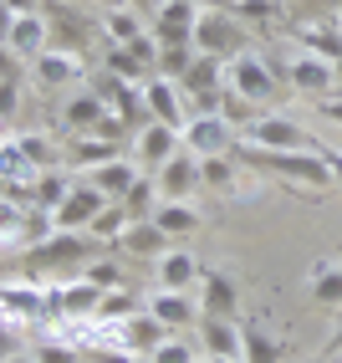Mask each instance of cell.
I'll return each instance as SVG.
<instances>
[{"mask_svg": "<svg viewBox=\"0 0 342 363\" xmlns=\"http://www.w3.org/2000/svg\"><path fill=\"white\" fill-rule=\"evenodd\" d=\"M82 277H87L92 286H103V292H108V286H123V266H118L113 256H103V251H97V256L82 266Z\"/></svg>", "mask_w": 342, "mask_h": 363, "instance_id": "obj_38", "label": "cell"}, {"mask_svg": "<svg viewBox=\"0 0 342 363\" xmlns=\"http://www.w3.org/2000/svg\"><path fill=\"white\" fill-rule=\"evenodd\" d=\"M200 318H240V281L220 266L200 272Z\"/></svg>", "mask_w": 342, "mask_h": 363, "instance_id": "obj_11", "label": "cell"}, {"mask_svg": "<svg viewBox=\"0 0 342 363\" xmlns=\"http://www.w3.org/2000/svg\"><path fill=\"white\" fill-rule=\"evenodd\" d=\"M179 149H184L179 128H169V123H143V128H138V164L164 169V164L174 159Z\"/></svg>", "mask_w": 342, "mask_h": 363, "instance_id": "obj_18", "label": "cell"}, {"mask_svg": "<svg viewBox=\"0 0 342 363\" xmlns=\"http://www.w3.org/2000/svg\"><path fill=\"white\" fill-rule=\"evenodd\" d=\"M230 159L246 164V169H266V174H276L297 189H332L337 184L322 149H256V143H235Z\"/></svg>", "mask_w": 342, "mask_h": 363, "instance_id": "obj_1", "label": "cell"}, {"mask_svg": "<svg viewBox=\"0 0 342 363\" xmlns=\"http://www.w3.org/2000/svg\"><path fill=\"white\" fill-rule=\"evenodd\" d=\"M332 6H337V16H342V0H332Z\"/></svg>", "mask_w": 342, "mask_h": 363, "instance_id": "obj_59", "label": "cell"}, {"mask_svg": "<svg viewBox=\"0 0 342 363\" xmlns=\"http://www.w3.org/2000/svg\"><path fill=\"white\" fill-rule=\"evenodd\" d=\"M200 348L210 353H225L240 358V318H200Z\"/></svg>", "mask_w": 342, "mask_h": 363, "instance_id": "obj_21", "label": "cell"}, {"mask_svg": "<svg viewBox=\"0 0 342 363\" xmlns=\"http://www.w3.org/2000/svg\"><path fill=\"white\" fill-rule=\"evenodd\" d=\"M108 251H118V256H133V261H159L164 251H169V235L154 225V220H133L123 235L113 240Z\"/></svg>", "mask_w": 342, "mask_h": 363, "instance_id": "obj_16", "label": "cell"}, {"mask_svg": "<svg viewBox=\"0 0 342 363\" xmlns=\"http://www.w3.org/2000/svg\"><path fill=\"white\" fill-rule=\"evenodd\" d=\"M16 108H21V82H0V128L16 118Z\"/></svg>", "mask_w": 342, "mask_h": 363, "instance_id": "obj_45", "label": "cell"}, {"mask_svg": "<svg viewBox=\"0 0 342 363\" xmlns=\"http://www.w3.org/2000/svg\"><path fill=\"white\" fill-rule=\"evenodd\" d=\"M225 87H235L240 98H251L256 108H271L281 98V72L256 52H240V57L225 62Z\"/></svg>", "mask_w": 342, "mask_h": 363, "instance_id": "obj_2", "label": "cell"}, {"mask_svg": "<svg viewBox=\"0 0 342 363\" xmlns=\"http://www.w3.org/2000/svg\"><path fill=\"white\" fill-rule=\"evenodd\" d=\"M322 159H327V169H332V179L342 184V149H322Z\"/></svg>", "mask_w": 342, "mask_h": 363, "instance_id": "obj_51", "label": "cell"}, {"mask_svg": "<svg viewBox=\"0 0 342 363\" xmlns=\"http://www.w3.org/2000/svg\"><path fill=\"white\" fill-rule=\"evenodd\" d=\"M103 26H108L113 41H133V36L149 31V26H143V16H138L133 6H108V21H103Z\"/></svg>", "mask_w": 342, "mask_h": 363, "instance_id": "obj_34", "label": "cell"}, {"mask_svg": "<svg viewBox=\"0 0 342 363\" xmlns=\"http://www.w3.org/2000/svg\"><path fill=\"white\" fill-rule=\"evenodd\" d=\"M220 118H225L230 128H235V123H256V103L240 98L235 87H225V92H220Z\"/></svg>", "mask_w": 342, "mask_h": 363, "instance_id": "obj_40", "label": "cell"}, {"mask_svg": "<svg viewBox=\"0 0 342 363\" xmlns=\"http://www.w3.org/2000/svg\"><path fill=\"white\" fill-rule=\"evenodd\" d=\"M240 21H281V0H235Z\"/></svg>", "mask_w": 342, "mask_h": 363, "instance_id": "obj_43", "label": "cell"}, {"mask_svg": "<svg viewBox=\"0 0 342 363\" xmlns=\"http://www.w3.org/2000/svg\"><path fill=\"white\" fill-rule=\"evenodd\" d=\"M97 307H103V286H92L87 277L52 286V312H62V318H97Z\"/></svg>", "mask_w": 342, "mask_h": 363, "instance_id": "obj_17", "label": "cell"}, {"mask_svg": "<svg viewBox=\"0 0 342 363\" xmlns=\"http://www.w3.org/2000/svg\"><path fill=\"white\" fill-rule=\"evenodd\" d=\"M133 312H138V297L128 292V286H108V292H103V307H97V318H103V323H123V318H133Z\"/></svg>", "mask_w": 342, "mask_h": 363, "instance_id": "obj_36", "label": "cell"}, {"mask_svg": "<svg viewBox=\"0 0 342 363\" xmlns=\"http://www.w3.org/2000/svg\"><path fill=\"white\" fill-rule=\"evenodd\" d=\"M179 138H184V149H189L194 159H220V154H230V149H235V128H230L220 113L189 118V123L179 128Z\"/></svg>", "mask_w": 342, "mask_h": 363, "instance_id": "obj_6", "label": "cell"}, {"mask_svg": "<svg viewBox=\"0 0 342 363\" xmlns=\"http://www.w3.org/2000/svg\"><path fill=\"white\" fill-rule=\"evenodd\" d=\"M16 149L26 154V164L36 169V174H41V169H52V159H57V154H52V143H46V138H31V133H26V138H16Z\"/></svg>", "mask_w": 342, "mask_h": 363, "instance_id": "obj_42", "label": "cell"}, {"mask_svg": "<svg viewBox=\"0 0 342 363\" xmlns=\"http://www.w3.org/2000/svg\"><path fill=\"white\" fill-rule=\"evenodd\" d=\"M11 16H31V11H41V0H0Z\"/></svg>", "mask_w": 342, "mask_h": 363, "instance_id": "obj_50", "label": "cell"}, {"mask_svg": "<svg viewBox=\"0 0 342 363\" xmlns=\"http://www.w3.org/2000/svg\"><path fill=\"white\" fill-rule=\"evenodd\" d=\"M297 41H302V52L342 62V31H332V26H297Z\"/></svg>", "mask_w": 342, "mask_h": 363, "instance_id": "obj_28", "label": "cell"}, {"mask_svg": "<svg viewBox=\"0 0 342 363\" xmlns=\"http://www.w3.org/2000/svg\"><path fill=\"white\" fill-rule=\"evenodd\" d=\"M286 87H297V92H307V98H317V103H322L327 92L337 87V62L317 57V52L291 57V62H286Z\"/></svg>", "mask_w": 342, "mask_h": 363, "instance_id": "obj_10", "label": "cell"}, {"mask_svg": "<svg viewBox=\"0 0 342 363\" xmlns=\"http://www.w3.org/2000/svg\"><path fill=\"white\" fill-rule=\"evenodd\" d=\"M189 62H194V46H159V62H154V72L159 77H184L189 72Z\"/></svg>", "mask_w": 342, "mask_h": 363, "instance_id": "obj_39", "label": "cell"}, {"mask_svg": "<svg viewBox=\"0 0 342 363\" xmlns=\"http://www.w3.org/2000/svg\"><path fill=\"white\" fill-rule=\"evenodd\" d=\"M246 143H256V149H317L307 128L286 113H261L256 123H246Z\"/></svg>", "mask_w": 342, "mask_h": 363, "instance_id": "obj_8", "label": "cell"}, {"mask_svg": "<svg viewBox=\"0 0 342 363\" xmlns=\"http://www.w3.org/2000/svg\"><path fill=\"white\" fill-rule=\"evenodd\" d=\"M240 358H246V363H286V343L271 337L261 323L240 318Z\"/></svg>", "mask_w": 342, "mask_h": 363, "instance_id": "obj_20", "label": "cell"}, {"mask_svg": "<svg viewBox=\"0 0 342 363\" xmlns=\"http://www.w3.org/2000/svg\"><path fill=\"white\" fill-rule=\"evenodd\" d=\"M154 179H159V200H189L200 189V159L189 149H179L164 169H154Z\"/></svg>", "mask_w": 342, "mask_h": 363, "instance_id": "obj_13", "label": "cell"}, {"mask_svg": "<svg viewBox=\"0 0 342 363\" xmlns=\"http://www.w3.org/2000/svg\"><path fill=\"white\" fill-rule=\"evenodd\" d=\"M307 286L317 307H342V261H312Z\"/></svg>", "mask_w": 342, "mask_h": 363, "instance_id": "obj_23", "label": "cell"}, {"mask_svg": "<svg viewBox=\"0 0 342 363\" xmlns=\"http://www.w3.org/2000/svg\"><path fill=\"white\" fill-rule=\"evenodd\" d=\"M6 46H11L21 62H36L46 46H52V21H46L41 11H31V16H11V26H6Z\"/></svg>", "mask_w": 342, "mask_h": 363, "instance_id": "obj_12", "label": "cell"}, {"mask_svg": "<svg viewBox=\"0 0 342 363\" xmlns=\"http://www.w3.org/2000/svg\"><path fill=\"white\" fill-rule=\"evenodd\" d=\"M149 363H200V353L189 343H179V337H164V343L149 353Z\"/></svg>", "mask_w": 342, "mask_h": 363, "instance_id": "obj_41", "label": "cell"}, {"mask_svg": "<svg viewBox=\"0 0 342 363\" xmlns=\"http://www.w3.org/2000/svg\"><path fill=\"white\" fill-rule=\"evenodd\" d=\"M97 251H108V246L92 230H57L52 240H41V246L26 256V266L31 272H67V266H87Z\"/></svg>", "mask_w": 342, "mask_h": 363, "instance_id": "obj_4", "label": "cell"}, {"mask_svg": "<svg viewBox=\"0 0 342 363\" xmlns=\"http://www.w3.org/2000/svg\"><path fill=\"white\" fill-rule=\"evenodd\" d=\"M194 21H200V0H159L149 31L159 46H194Z\"/></svg>", "mask_w": 342, "mask_h": 363, "instance_id": "obj_7", "label": "cell"}, {"mask_svg": "<svg viewBox=\"0 0 342 363\" xmlns=\"http://www.w3.org/2000/svg\"><path fill=\"white\" fill-rule=\"evenodd\" d=\"M240 179V164L230 154H220V159H200V189H215V195H230Z\"/></svg>", "mask_w": 342, "mask_h": 363, "instance_id": "obj_27", "label": "cell"}, {"mask_svg": "<svg viewBox=\"0 0 342 363\" xmlns=\"http://www.w3.org/2000/svg\"><path fill=\"white\" fill-rule=\"evenodd\" d=\"M143 108H149L154 123H169V128H184L189 123V103H184V87L174 77H143Z\"/></svg>", "mask_w": 342, "mask_h": 363, "instance_id": "obj_9", "label": "cell"}, {"mask_svg": "<svg viewBox=\"0 0 342 363\" xmlns=\"http://www.w3.org/2000/svg\"><path fill=\"white\" fill-rule=\"evenodd\" d=\"M200 272H205V266L194 261L184 246H169V251L154 261V286H169V292H189V286H200Z\"/></svg>", "mask_w": 342, "mask_h": 363, "instance_id": "obj_14", "label": "cell"}, {"mask_svg": "<svg viewBox=\"0 0 342 363\" xmlns=\"http://www.w3.org/2000/svg\"><path fill=\"white\" fill-rule=\"evenodd\" d=\"M205 11H235V0H200Z\"/></svg>", "mask_w": 342, "mask_h": 363, "instance_id": "obj_53", "label": "cell"}, {"mask_svg": "<svg viewBox=\"0 0 342 363\" xmlns=\"http://www.w3.org/2000/svg\"><path fill=\"white\" fill-rule=\"evenodd\" d=\"M67 189H72V179H62V174H36V179H31V200H36L41 210H57Z\"/></svg>", "mask_w": 342, "mask_h": 363, "instance_id": "obj_37", "label": "cell"}, {"mask_svg": "<svg viewBox=\"0 0 342 363\" xmlns=\"http://www.w3.org/2000/svg\"><path fill=\"white\" fill-rule=\"evenodd\" d=\"M36 363H82V358H77V348H67V343H41Z\"/></svg>", "mask_w": 342, "mask_h": 363, "instance_id": "obj_46", "label": "cell"}, {"mask_svg": "<svg viewBox=\"0 0 342 363\" xmlns=\"http://www.w3.org/2000/svg\"><path fill=\"white\" fill-rule=\"evenodd\" d=\"M103 6H123V0H103Z\"/></svg>", "mask_w": 342, "mask_h": 363, "instance_id": "obj_58", "label": "cell"}, {"mask_svg": "<svg viewBox=\"0 0 342 363\" xmlns=\"http://www.w3.org/2000/svg\"><path fill=\"white\" fill-rule=\"evenodd\" d=\"M103 205H108L103 189H97L92 179H77V184L62 195V205L52 210V225H57V230H92V220L103 215Z\"/></svg>", "mask_w": 342, "mask_h": 363, "instance_id": "obj_5", "label": "cell"}, {"mask_svg": "<svg viewBox=\"0 0 342 363\" xmlns=\"http://www.w3.org/2000/svg\"><path fill=\"white\" fill-rule=\"evenodd\" d=\"M0 307H6V312H21V318H41V312H52V297L21 292V286H0Z\"/></svg>", "mask_w": 342, "mask_h": 363, "instance_id": "obj_33", "label": "cell"}, {"mask_svg": "<svg viewBox=\"0 0 342 363\" xmlns=\"http://www.w3.org/2000/svg\"><path fill=\"white\" fill-rule=\"evenodd\" d=\"M337 92H342V62H337Z\"/></svg>", "mask_w": 342, "mask_h": 363, "instance_id": "obj_57", "label": "cell"}, {"mask_svg": "<svg viewBox=\"0 0 342 363\" xmlns=\"http://www.w3.org/2000/svg\"><path fill=\"white\" fill-rule=\"evenodd\" d=\"M57 6H72V0H57Z\"/></svg>", "mask_w": 342, "mask_h": 363, "instance_id": "obj_60", "label": "cell"}, {"mask_svg": "<svg viewBox=\"0 0 342 363\" xmlns=\"http://www.w3.org/2000/svg\"><path fill=\"white\" fill-rule=\"evenodd\" d=\"M179 87H184V92H220V87H225V62L194 52V62H189L184 77H179Z\"/></svg>", "mask_w": 342, "mask_h": 363, "instance_id": "obj_25", "label": "cell"}, {"mask_svg": "<svg viewBox=\"0 0 342 363\" xmlns=\"http://www.w3.org/2000/svg\"><path fill=\"white\" fill-rule=\"evenodd\" d=\"M205 363H246V358H225V353H210Z\"/></svg>", "mask_w": 342, "mask_h": 363, "instance_id": "obj_55", "label": "cell"}, {"mask_svg": "<svg viewBox=\"0 0 342 363\" xmlns=\"http://www.w3.org/2000/svg\"><path fill=\"white\" fill-rule=\"evenodd\" d=\"M123 205H128L133 220H149V215L159 210V179H154V174H138V179H133V189L123 195Z\"/></svg>", "mask_w": 342, "mask_h": 363, "instance_id": "obj_31", "label": "cell"}, {"mask_svg": "<svg viewBox=\"0 0 342 363\" xmlns=\"http://www.w3.org/2000/svg\"><path fill=\"white\" fill-rule=\"evenodd\" d=\"M11 363H36V353H16V358H11Z\"/></svg>", "mask_w": 342, "mask_h": 363, "instance_id": "obj_56", "label": "cell"}, {"mask_svg": "<svg viewBox=\"0 0 342 363\" xmlns=\"http://www.w3.org/2000/svg\"><path fill=\"white\" fill-rule=\"evenodd\" d=\"M0 82H21V57L11 46H0Z\"/></svg>", "mask_w": 342, "mask_h": 363, "instance_id": "obj_48", "label": "cell"}, {"mask_svg": "<svg viewBox=\"0 0 342 363\" xmlns=\"http://www.w3.org/2000/svg\"><path fill=\"white\" fill-rule=\"evenodd\" d=\"M149 220H154L169 240H179V235H194V230H200V210L184 205V200H164V205L149 215Z\"/></svg>", "mask_w": 342, "mask_h": 363, "instance_id": "obj_24", "label": "cell"}, {"mask_svg": "<svg viewBox=\"0 0 342 363\" xmlns=\"http://www.w3.org/2000/svg\"><path fill=\"white\" fill-rule=\"evenodd\" d=\"M87 363H97V358H87Z\"/></svg>", "mask_w": 342, "mask_h": 363, "instance_id": "obj_61", "label": "cell"}, {"mask_svg": "<svg viewBox=\"0 0 342 363\" xmlns=\"http://www.w3.org/2000/svg\"><path fill=\"white\" fill-rule=\"evenodd\" d=\"M16 353H21V343H16V323L0 318V363H11Z\"/></svg>", "mask_w": 342, "mask_h": 363, "instance_id": "obj_47", "label": "cell"}, {"mask_svg": "<svg viewBox=\"0 0 342 363\" xmlns=\"http://www.w3.org/2000/svg\"><path fill=\"white\" fill-rule=\"evenodd\" d=\"M108 159H118V143H108V138H92V133H82L77 143H72V164H87V169H97V164H108Z\"/></svg>", "mask_w": 342, "mask_h": 363, "instance_id": "obj_35", "label": "cell"}, {"mask_svg": "<svg viewBox=\"0 0 342 363\" xmlns=\"http://www.w3.org/2000/svg\"><path fill=\"white\" fill-rule=\"evenodd\" d=\"M322 118H332V123H342V98H322Z\"/></svg>", "mask_w": 342, "mask_h": 363, "instance_id": "obj_52", "label": "cell"}, {"mask_svg": "<svg viewBox=\"0 0 342 363\" xmlns=\"http://www.w3.org/2000/svg\"><path fill=\"white\" fill-rule=\"evenodd\" d=\"M133 179H138V164H128V159H108V164L92 169V184L103 189L108 200H123L128 189H133Z\"/></svg>", "mask_w": 342, "mask_h": 363, "instance_id": "obj_26", "label": "cell"}, {"mask_svg": "<svg viewBox=\"0 0 342 363\" xmlns=\"http://www.w3.org/2000/svg\"><path fill=\"white\" fill-rule=\"evenodd\" d=\"M128 225H133V215H128V205H123V200H108V205H103V215H97V220H92V235L103 240V246H113V240L123 235Z\"/></svg>", "mask_w": 342, "mask_h": 363, "instance_id": "obj_30", "label": "cell"}, {"mask_svg": "<svg viewBox=\"0 0 342 363\" xmlns=\"http://www.w3.org/2000/svg\"><path fill=\"white\" fill-rule=\"evenodd\" d=\"M97 363H149L143 353H128V348H103L97 353Z\"/></svg>", "mask_w": 342, "mask_h": 363, "instance_id": "obj_49", "label": "cell"}, {"mask_svg": "<svg viewBox=\"0 0 342 363\" xmlns=\"http://www.w3.org/2000/svg\"><path fill=\"white\" fill-rule=\"evenodd\" d=\"M82 77V62L77 52H62V46H46L36 57V82L41 87H62V82H77Z\"/></svg>", "mask_w": 342, "mask_h": 363, "instance_id": "obj_22", "label": "cell"}, {"mask_svg": "<svg viewBox=\"0 0 342 363\" xmlns=\"http://www.w3.org/2000/svg\"><path fill=\"white\" fill-rule=\"evenodd\" d=\"M327 353H342V328H337V333L327 337Z\"/></svg>", "mask_w": 342, "mask_h": 363, "instance_id": "obj_54", "label": "cell"}, {"mask_svg": "<svg viewBox=\"0 0 342 363\" xmlns=\"http://www.w3.org/2000/svg\"><path fill=\"white\" fill-rule=\"evenodd\" d=\"M149 312L174 333V328H189V323H200V302H194L189 292H169V286H154V297H149Z\"/></svg>", "mask_w": 342, "mask_h": 363, "instance_id": "obj_19", "label": "cell"}, {"mask_svg": "<svg viewBox=\"0 0 342 363\" xmlns=\"http://www.w3.org/2000/svg\"><path fill=\"white\" fill-rule=\"evenodd\" d=\"M103 113H113V108H108V103H103V98H97V92L87 87V92H77V98L67 103V113H62V118H67V123L77 128V133H87V128H92Z\"/></svg>", "mask_w": 342, "mask_h": 363, "instance_id": "obj_29", "label": "cell"}, {"mask_svg": "<svg viewBox=\"0 0 342 363\" xmlns=\"http://www.w3.org/2000/svg\"><path fill=\"white\" fill-rule=\"evenodd\" d=\"M246 21H240L235 11H205L200 6V21H194V52H205V57H220V62H230L246 52Z\"/></svg>", "mask_w": 342, "mask_h": 363, "instance_id": "obj_3", "label": "cell"}, {"mask_svg": "<svg viewBox=\"0 0 342 363\" xmlns=\"http://www.w3.org/2000/svg\"><path fill=\"white\" fill-rule=\"evenodd\" d=\"M103 62H108V72H118V77H123V82H133V87H143L138 77H154V67H143V62H138V57L128 52V46H123V41H113Z\"/></svg>", "mask_w": 342, "mask_h": 363, "instance_id": "obj_32", "label": "cell"}, {"mask_svg": "<svg viewBox=\"0 0 342 363\" xmlns=\"http://www.w3.org/2000/svg\"><path fill=\"white\" fill-rule=\"evenodd\" d=\"M123 128H128V123H123L118 113H103V118H97V123H92L87 133H92V138H108V143H118V138H123Z\"/></svg>", "mask_w": 342, "mask_h": 363, "instance_id": "obj_44", "label": "cell"}, {"mask_svg": "<svg viewBox=\"0 0 342 363\" xmlns=\"http://www.w3.org/2000/svg\"><path fill=\"white\" fill-rule=\"evenodd\" d=\"M164 337H169V328L154 318L149 307H138L133 318H123V323H118V348H128V353H143V358H149V353L164 343Z\"/></svg>", "mask_w": 342, "mask_h": 363, "instance_id": "obj_15", "label": "cell"}]
</instances>
